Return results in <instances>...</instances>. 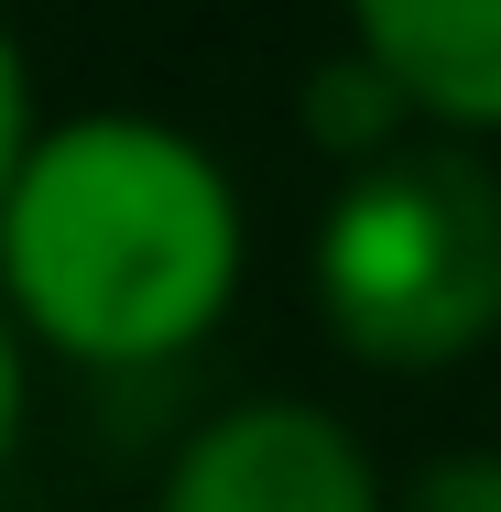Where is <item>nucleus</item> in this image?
<instances>
[{
  "instance_id": "1",
  "label": "nucleus",
  "mask_w": 501,
  "mask_h": 512,
  "mask_svg": "<svg viewBox=\"0 0 501 512\" xmlns=\"http://www.w3.org/2000/svg\"><path fill=\"white\" fill-rule=\"evenodd\" d=\"M240 262L251 218L229 164L142 109L55 120L0 197V295L44 349L88 371L197 349L240 295Z\"/></svg>"
},
{
  "instance_id": "2",
  "label": "nucleus",
  "mask_w": 501,
  "mask_h": 512,
  "mask_svg": "<svg viewBox=\"0 0 501 512\" xmlns=\"http://www.w3.org/2000/svg\"><path fill=\"white\" fill-rule=\"evenodd\" d=\"M316 316L371 371H447L501 338V175L458 142L349 164L316 218Z\"/></svg>"
},
{
  "instance_id": "3",
  "label": "nucleus",
  "mask_w": 501,
  "mask_h": 512,
  "mask_svg": "<svg viewBox=\"0 0 501 512\" xmlns=\"http://www.w3.org/2000/svg\"><path fill=\"white\" fill-rule=\"evenodd\" d=\"M153 512H382V480L327 404H229L186 436Z\"/></svg>"
},
{
  "instance_id": "4",
  "label": "nucleus",
  "mask_w": 501,
  "mask_h": 512,
  "mask_svg": "<svg viewBox=\"0 0 501 512\" xmlns=\"http://www.w3.org/2000/svg\"><path fill=\"white\" fill-rule=\"evenodd\" d=\"M349 44L436 131H501V0H338Z\"/></svg>"
},
{
  "instance_id": "5",
  "label": "nucleus",
  "mask_w": 501,
  "mask_h": 512,
  "mask_svg": "<svg viewBox=\"0 0 501 512\" xmlns=\"http://www.w3.org/2000/svg\"><path fill=\"white\" fill-rule=\"evenodd\" d=\"M403 120H414V109H403V88L360 55V44H349L338 66H316V88H305V131H316L338 164H382Z\"/></svg>"
},
{
  "instance_id": "6",
  "label": "nucleus",
  "mask_w": 501,
  "mask_h": 512,
  "mask_svg": "<svg viewBox=\"0 0 501 512\" xmlns=\"http://www.w3.org/2000/svg\"><path fill=\"white\" fill-rule=\"evenodd\" d=\"M393 512H501V458L491 447H469V458H436Z\"/></svg>"
},
{
  "instance_id": "7",
  "label": "nucleus",
  "mask_w": 501,
  "mask_h": 512,
  "mask_svg": "<svg viewBox=\"0 0 501 512\" xmlns=\"http://www.w3.org/2000/svg\"><path fill=\"white\" fill-rule=\"evenodd\" d=\"M33 142H44V131H33V66H22V44L0 33V197H11V175H22Z\"/></svg>"
},
{
  "instance_id": "8",
  "label": "nucleus",
  "mask_w": 501,
  "mask_h": 512,
  "mask_svg": "<svg viewBox=\"0 0 501 512\" xmlns=\"http://www.w3.org/2000/svg\"><path fill=\"white\" fill-rule=\"evenodd\" d=\"M11 436H22V338L0 316V458H11Z\"/></svg>"
}]
</instances>
